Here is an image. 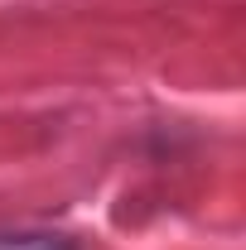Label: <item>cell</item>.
Masks as SVG:
<instances>
[{
    "label": "cell",
    "instance_id": "6da1fadb",
    "mask_svg": "<svg viewBox=\"0 0 246 250\" xmlns=\"http://www.w3.org/2000/svg\"><path fill=\"white\" fill-rule=\"evenodd\" d=\"M0 250H77V246L58 231H10V236H0Z\"/></svg>",
    "mask_w": 246,
    "mask_h": 250
}]
</instances>
